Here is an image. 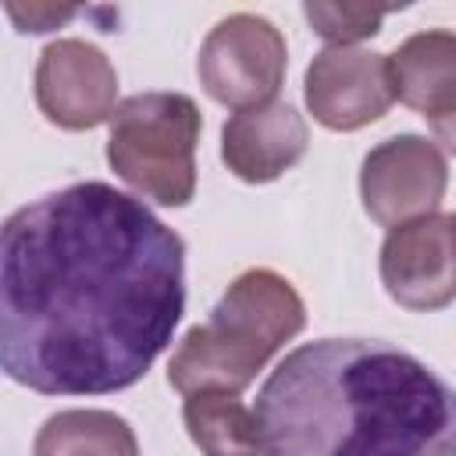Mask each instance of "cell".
I'll list each match as a JSON object with an SVG mask.
<instances>
[{"mask_svg":"<svg viewBox=\"0 0 456 456\" xmlns=\"http://www.w3.org/2000/svg\"><path fill=\"white\" fill-rule=\"evenodd\" d=\"M449 185V164L438 142L403 132L378 142L360 164V200L370 221L399 228L438 210Z\"/></svg>","mask_w":456,"mask_h":456,"instance_id":"6","label":"cell"},{"mask_svg":"<svg viewBox=\"0 0 456 456\" xmlns=\"http://www.w3.org/2000/svg\"><path fill=\"white\" fill-rule=\"evenodd\" d=\"M388 78L399 103L428 121L456 110V32L428 28L388 53Z\"/></svg>","mask_w":456,"mask_h":456,"instance_id":"11","label":"cell"},{"mask_svg":"<svg viewBox=\"0 0 456 456\" xmlns=\"http://www.w3.org/2000/svg\"><path fill=\"white\" fill-rule=\"evenodd\" d=\"M385 292L417 314L456 299V214H428L392 228L378 256Z\"/></svg>","mask_w":456,"mask_h":456,"instance_id":"7","label":"cell"},{"mask_svg":"<svg viewBox=\"0 0 456 456\" xmlns=\"http://www.w3.org/2000/svg\"><path fill=\"white\" fill-rule=\"evenodd\" d=\"M285 36L274 28V21L249 11L221 18L207 32L196 57V75L207 96L221 107H232L235 114L271 103L285 82Z\"/></svg>","mask_w":456,"mask_h":456,"instance_id":"5","label":"cell"},{"mask_svg":"<svg viewBox=\"0 0 456 456\" xmlns=\"http://www.w3.org/2000/svg\"><path fill=\"white\" fill-rule=\"evenodd\" d=\"M7 14L14 18V25L21 32H50V28L71 21L78 11L75 7H53V4H28V7H21V4L11 0L7 4Z\"/></svg>","mask_w":456,"mask_h":456,"instance_id":"15","label":"cell"},{"mask_svg":"<svg viewBox=\"0 0 456 456\" xmlns=\"http://www.w3.org/2000/svg\"><path fill=\"white\" fill-rule=\"evenodd\" d=\"M182 420L203 456H264L256 413L232 392L185 395Z\"/></svg>","mask_w":456,"mask_h":456,"instance_id":"13","label":"cell"},{"mask_svg":"<svg viewBox=\"0 0 456 456\" xmlns=\"http://www.w3.org/2000/svg\"><path fill=\"white\" fill-rule=\"evenodd\" d=\"M185 314V242L142 200L75 182L0 232V367L43 395L132 388Z\"/></svg>","mask_w":456,"mask_h":456,"instance_id":"1","label":"cell"},{"mask_svg":"<svg viewBox=\"0 0 456 456\" xmlns=\"http://www.w3.org/2000/svg\"><path fill=\"white\" fill-rule=\"evenodd\" d=\"M253 413L264 456H456L452 385L374 338L292 349Z\"/></svg>","mask_w":456,"mask_h":456,"instance_id":"2","label":"cell"},{"mask_svg":"<svg viewBox=\"0 0 456 456\" xmlns=\"http://www.w3.org/2000/svg\"><path fill=\"white\" fill-rule=\"evenodd\" d=\"M203 114L185 93H135L118 103L107 135L110 171L157 207H185L196 192Z\"/></svg>","mask_w":456,"mask_h":456,"instance_id":"4","label":"cell"},{"mask_svg":"<svg viewBox=\"0 0 456 456\" xmlns=\"http://www.w3.org/2000/svg\"><path fill=\"white\" fill-rule=\"evenodd\" d=\"M303 100L314 121L331 132H356L385 118L395 100L388 53L363 46H324L303 75Z\"/></svg>","mask_w":456,"mask_h":456,"instance_id":"9","label":"cell"},{"mask_svg":"<svg viewBox=\"0 0 456 456\" xmlns=\"http://www.w3.org/2000/svg\"><path fill=\"white\" fill-rule=\"evenodd\" d=\"M431 132H435V139H438L449 153H456V110L435 118V121H431Z\"/></svg>","mask_w":456,"mask_h":456,"instance_id":"16","label":"cell"},{"mask_svg":"<svg viewBox=\"0 0 456 456\" xmlns=\"http://www.w3.org/2000/svg\"><path fill=\"white\" fill-rule=\"evenodd\" d=\"M310 142L306 121L292 103L271 100L264 107L239 110L221 128V160L228 171L249 185L281 178L303 160Z\"/></svg>","mask_w":456,"mask_h":456,"instance_id":"10","label":"cell"},{"mask_svg":"<svg viewBox=\"0 0 456 456\" xmlns=\"http://www.w3.org/2000/svg\"><path fill=\"white\" fill-rule=\"evenodd\" d=\"M392 7H370V4H324V0H306L303 14L310 28L328 39L331 46H353L360 39H370L381 32V21Z\"/></svg>","mask_w":456,"mask_h":456,"instance_id":"14","label":"cell"},{"mask_svg":"<svg viewBox=\"0 0 456 456\" xmlns=\"http://www.w3.org/2000/svg\"><path fill=\"white\" fill-rule=\"evenodd\" d=\"M32 456H139V442L110 410H61L36 431Z\"/></svg>","mask_w":456,"mask_h":456,"instance_id":"12","label":"cell"},{"mask_svg":"<svg viewBox=\"0 0 456 456\" xmlns=\"http://www.w3.org/2000/svg\"><path fill=\"white\" fill-rule=\"evenodd\" d=\"M303 324L306 306L296 285L271 267H249L224 289L207 324L185 331L167 360V385L182 395H239Z\"/></svg>","mask_w":456,"mask_h":456,"instance_id":"3","label":"cell"},{"mask_svg":"<svg viewBox=\"0 0 456 456\" xmlns=\"http://www.w3.org/2000/svg\"><path fill=\"white\" fill-rule=\"evenodd\" d=\"M36 103L50 125L89 132L118 110V71L86 39H53L36 64Z\"/></svg>","mask_w":456,"mask_h":456,"instance_id":"8","label":"cell"}]
</instances>
